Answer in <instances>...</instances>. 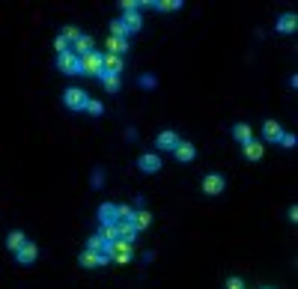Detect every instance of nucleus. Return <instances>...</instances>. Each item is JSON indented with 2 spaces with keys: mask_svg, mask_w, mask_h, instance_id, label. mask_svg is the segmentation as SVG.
Listing matches in <instances>:
<instances>
[{
  "mask_svg": "<svg viewBox=\"0 0 298 289\" xmlns=\"http://www.w3.org/2000/svg\"><path fill=\"white\" fill-rule=\"evenodd\" d=\"M78 72H84V75H99L101 78V54L90 51V54L78 57Z\"/></svg>",
  "mask_w": 298,
  "mask_h": 289,
  "instance_id": "obj_1",
  "label": "nucleus"
},
{
  "mask_svg": "<svg viewBox=\"0 0 298 289\" xmlns=\"http://www.w3.org/2000/svg\"><path fill=\"white\" fill-rule=\"evenodd\" d=\"M132 242H113V248H110V259H116V262H129L132 259Z\"/></svg>",
  "mask_w": 298,
  "mask_h": 289,
  "instance_id": "obj_2",
  "label": "nucleus"
},
{
  "mask_svg": "<svg viewBox=\"0 0 298 289\" xmlns=\"http://www.w3.org/2000/svg\"><path fill=\"white\" fill-rule=\"evenodd\" d=\"M66 107H72V110H81L84 104H87V93L84 90H78V87H72V90H66Z\"/></svg>",
  "mask_w": 298,
  "mask_h": 289,
  "instance_id": "obj_3",
  "label": "nucleus"
},
{
  "mask_svg": "<svg viewBox=\"0 0 298 289\" xmlns=\"http://www.w3.org/2000/svg\"><path fill=\"white\" fill-rule=\"evenodd\" d=\"M90 51H93V36H84V33H81L78 39H72V54H75V57H78V54L84 57V54H90Z\"/></svg>",
  "mask_w": 298,
  "mask_h": 289,
  "instance_id": "obj_4",
  "label": "nucleus"
},
{
  "mask_svg": "<svg viewBox=\"0 0 298 289\" xmlns=\"http://www.w3.org/2000/svg\"><path fill=\"white\" fill-rule=\"evenodd\" d=\"M203 191H206V194H221V191H224V176L209 173V176L203 179Z\"/></svg>",
  "mask_w": 298,
  "mask_h": 289,
  "instance_id": "obj_5",
  "label": "nucleus"
},
{
  "mask_svg": "<svg viewBox=\"0 0 298 289\" xmlns=\"http://www.w3.org/2000/svg\"><path fill=\"white\" fill-rule=\"evenodd\" d=\"M36 254H39V251H36V245H30V242H24V245L15 251V257H18V262H21V265H30V262L36 259Z\"/></svg>",
  "mask_w": 298,
  "mask_h": 289,
  "instance_id": "obj_6",
  "label": "nucleus"
},
{
  "mask_svg": "<svg viewBox=\"0 0 298 289\" xmlns=\"http://www.w3.org/2000/svg\"><path fill=\"white\" fill-rule=\"evenodd\" d=\"M101 72H107V75H120V72H123V60L113 57V54H104V57H101Z\"/></svg>",
  "mask_w": 298,
  "mask_h": 289,
  "instance_id": "obj_7",
  "label": "nucleus"
},
{
  "mask_svg": "<svg viewBox=\"0 0 298 289\" xmlns=\"http://www.w3.org/2000/svg\"><path fill=\"white\" fill-rule=\"evenodd\" d=\"M57 66H60V72L72 75V72H78V57H75L72 51H66V54H60V57H57Z\"/></svg>",
  "mask_w": 298,
  "mask_h": 289,
  "instance_id": "obj_8",
  "label": "nucleus"
},
{
  "mask_svg": "<svg viewBox=\"0 0 298 289\" xmlns=\"http://www.w3.org/2000/svg\"><path fill=\"white\" fill-rule=\"evenodd\" d=\"M263 134H265V140H274V143H280V137H283V129H280V123L268 120V123L263 126Z\"/></svg>",
  "mask_w": 298,
  "mask_h": 289,
  "instance_id": "obj_9",
  "label": "nucleus"
},
{
  "mask_svg": "<svg viewBox=\"0 0 298 289\" xmlns=\"http://www.w3.org/2000/svg\"><path fill=\"white\" fill-rule=\"evenodd\" d=\"M134 236H137V229L129 221H116V239L120 242H134Z\"/></svg>",
  "mask_w": 298,
  "mask_h": 289,
  "instance_id": "obj_10",
  "label": "nucleus"
},
{
  "mask_svg": "<svg viewBox=\"0 0 298 289\" xmlns=\"http://www.w3.org/2000/svg\"><path fill=\"white\" fill-rule=\"evenodd\" d=\"M99 221L101 224H116V206L113 203H104L99 209Z\"/></svg>",
  "mask_w": 298,
  "mask_h": 289,
  "instance_id": "obj_11",
  "label": "nucleus"
},
{
  "mask_svg": "<svg viewBox=\"0 0 298 289\" xmlns=\"http://www.w3.org/2000/svg\"><path fill=\"white\" fill-rule=\"evenodd\" d=\"M295 24H298V18L292 15V12H286V15H280V18H277V30H280V33H292V30H295Z\"/></svg>",
  "mask_w": 298,
  "mask_h": 289,
  "instance_id": "obj_12",
  "label": "nucleus"
},
{
  "mask_svg": "<svg viewBox=\"0 0 298 289\" xmlns=\"http://www.w3.org/2000/svg\"><path fill=\"white\" fill-rule=\"evenodd\" d=\"M158 146H161V149H176V146H179L176 131H161V134H158Z\"/></svg>",
  "mask_w": 298,
  "mask_h": 289,
  "instance_id": "obj_13",
  "label": "nucleus"
},
{
  "mask_svg": "<svg viewBox=\"0 0 298 289\" xmlns=\"http://www.w3.org/2000/svg\"><path fill=\"white\" fill-rule=\"evenodd\" d=\"M140 170H143V173L161 170V158H158V155H143V158H140Z\"/></svg>",
  "mask_w": 298,
  "mask_h": 289,
  "instance_id": "obj_14",
  "label": "nucleus"
},
{
  "mask_svg": "<svg viewBox=\"0 0 298 289\" xmlns=\"http://www.w3.org/2000/svg\"><path fill=\"white\" fill-rule=\"evenodd\" d=\"M149 224H152V215H149V212H143V209H140V212H134V215H132V226H134V229H146Z\"/></svg>",
  "mask_w": 298,
  "mask_h": 289,
  "instance_id": "obj_15",
  "label": "nucleus"
},
{
  "mask_svg": "<svg viewBox=\"0 0 298 289\" xmlns=\"http://www.w3.org/2000/svg\"><path fill=\"white\" fill-rule=\"evenodd\" d=\"M107 51H110L113 57H120L123 51H129V42H126V39H116V36H110V39H107Z\"/></svg>",
  "mask_w": 298,
  "mask_h": 289,
  "instance_id": "obj_16",
  "label": "nucleus"
},
{
  "mask_svg": "<svg viewBox=\"0 0 298 289\" xmlns=\"http://www.w3.org/2000/svg\"><path fill=\"white\" fill-rule=\"evenodd\" d=\"M173 152H176V158L179 161H191L194 158V146H191V143H182V140H179V146H176Z\"/></svg>",
  "mask_w": 298,
  "mask_h": 289,
  "instance_id": "obj_17",
  "label": "nucleus"
},
{
  "mask_svg": "<svg viewBox=\"0 0 298 289\" xmlns=\"http://www.w3.org/2000/svg\"><path fill=\"white\" fill-rule=\"evenodd\" d=\"M24 242H27V239H24V233H18V229L6 236V248H9V251H18V248H21Z\"/></svg>",
  "mask_w": 298,
  "mask_h": 289,
  "instance_id": "obj_18",
  "label": "nucleus"
},
{
  "mask_svg": "<svg viewBox=\"0 0 298 289\" xmlns=\"http://www.w3.org/2000/svg\"><path fill=\"white\" fill-rule=\"evenodd\" d=\"M245 155H248V158H251V161L263 158V146H260L257 140H248V143H245Z\"/></svg>",
  "mask_w": 298,
  "mask_h": 289,
  "instance_id": "obj_19",
  "label": "nucleus"
},
{
  "mask_svg": "<svg viewBox=\"0 0 298 289\" xmlns=\"http://www.w3.org/2000/svg\"><path fill=\"white\" fill-rule=\"evenodd\" d=\"M232 134H235V140H242V143H248V140H251V126H245V123H239V126L232 129Z\"/></svg>",
  "mask_w": 298,
  "mask_h": 289,
  "instance_id": "obj_20",
  "label": "nucleus"
},
{
  "mask_svg": "<svg viewBox=\"0 0 298 289\" xmlns=\"http://www.w3.org/2000/svg\"><path fill=\"white\" fill-rule=\"evenodd\" d=\"M101 81H104V87H107L110 93H116V90H120V78H116V75H107V72H101Z\"/></svg>",
  "mask_w": 298,
  "mask_h": 289,
  "instance_id": "obj_21",
  "label": "nucleus"
},
{
  "mask_svg": "<svg viewBox=\"0 0 298 289\" xmlns=\"http://www.w3.org/2000/svg\"><path fill=\"white\" fill-rule=\"evenodd\" d=\"M104 242H116V224H101V233H99Z\"/></svg>",
  "mask_w": 298,
  "mask_h": 289,
  "instance_id": "obj_22",
  "label": "nucleus"
},
{
  "mask_svg": "<svg viewBox=\"0 0 298 289\" xmlns=\"http://www.w3.org/2000/svg\"><path fill=\"white\" fill-rule=\"evenodd\" d=\"M132 215H134V209H129V206H116V221H129V224H132Z\"/></svg>",
  "mask_w": 298,
  "mask_h": 289,
  "instance_id": "obj_23",
  "label": "nucleus"
},
{
  "mask_svg": "<svg viewBox=\"0 0 298 289\" xmlns=\"http://www.w3.org/2000/svg\"><path fill=\"white\" fill-rule=\"evenodd\" d=\"M152 6H158L164 12H173V9H179V0H161V3H152Z\"/></svg>",
  "mask_w": 298,
  "mask_h": 289,
  "instance_id": "obj_24",
  "label": "nucleus"
},
{
  "mask_svg": "<svg viewBox=\"0 0 298 289\" xmlns=\"http://www.w3.org/2000/svg\"><path fill=\"white\" fill-rule=\"evenodd\" d=\"M84 110H90V113H101L104 107H101V101H96V98H87V104H84Z\"/></svg>",
  "mask_w": 298,
  "mask_h": 289,
  "instance_id": "obj_25",
  "label": "nucleus"
},
{
  "mask_svg": "<svg viewBox=\"0 0 298 289\" xmlns=\"http://www.w3.org/2000/svg\"><path fill=\"white\" fill-rule=\"evenodd\" d=\"M280 143H283L286 149H292V146H295V134H283V137H280Z\"/></svg>",
  "mask_w": 298,
  "mask_h": 289,
  "instance_id": "obj_26",
  "label": "nucleus"
},
{
  "mask_svg": "<svg viewBox=\"0 0 298 289\" xmlns=\"http://www.w3.org/2000/svg\"><path fill=\"white\" fill-rule=\"evenodd\" d=\"M78 36H81V33H78V27H66V30H63V39H78Z\"/></svg>",
  "mask_w": 298,
  "mask_h": 289,
  "instance_id": "obj_27",
  "label": "nucleus"
},
{
  "mask_svg": "<svg viewBox=\"0 0 298 289\" xmlns=\"http://www.w3.org/2000/svg\"><path fill=\"white\" fill-rule=\"evenodd\" d=\"M54 45H57V51H60V54H66V51H69V45H66V39H63V36H57V42H54Z\"/></svg>",
  "mask_w": 298,
  "mask_h": 289,
  "instance_id": "obj_28",
  "label": "nucleus"
},
{
  "mask_svg": "<svg viewBox=\"0 0 298 289\" xmlns=\"http://www.w3.org/2000/svg\"><path fill=\"white\" fill-rule=\"evenodd\" d=\"M227 289H242V280H239V277H230V280H227Z\"/></svg>",
  "mask_w": 298,
  "mask_h": 289,
  "instance_id": "obj_29",
  "label": "nucleus"
}]
</instances>
